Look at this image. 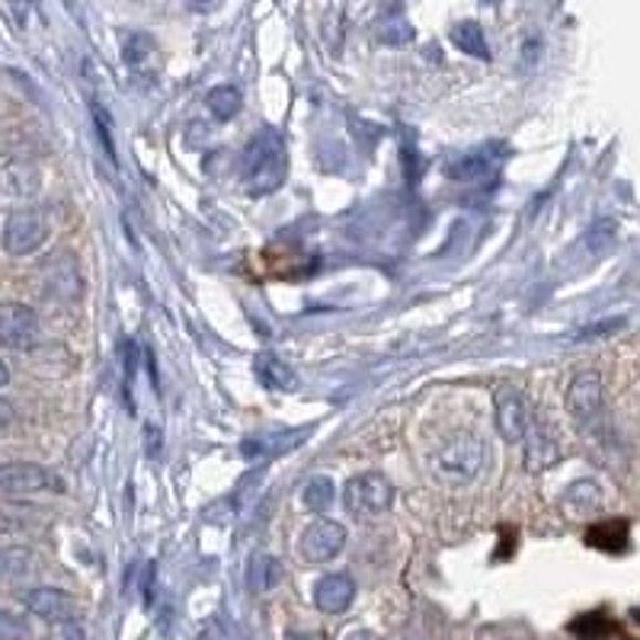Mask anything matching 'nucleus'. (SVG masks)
<instances>
[{
    "mask_svg": "<svg viewBox=\"0 0 640 640\" xmlns=\"http://www.w3.org/2000/svg\"><path fill=\"white\" fill-rule=\"evenodd\" d=\"M288 174L285 141L275 128H260L241 154V177L253 192H273Z\"/></svg>",
    "mask_w": 640,
    "mask_h": 640,
    "instance_id": "f257e3e1",
    "label": "nucleus"
},
{
    "mask_svg": "<svg viewBox=\"0 0 640 640\" xmlns=\"http://www.w3.org/2000/svg\"><path fill=\"white\" fill-rule=\"evenodd\" d=\"M484 458H487V445L478 432H455L449 442L436 449L432 474L449 487H464L481 474Z\"/></svg>",
    "mask_w": 640,
    "mask_h": 640,
    "instance_id": "f03ea898",
    "label": "nucleus"
},
{
    "mask_svg": "<svg viewBox=\"0 0 640 640\" xmlns=\"http://www.w3.org/2000/svg\"><path fill=\"white\" fill-rule=\"evenodd\" d=\"M343 506L353 518H378L395 506V484L381 471H366L346 481Z\"/></svg>",
    "mask_w": 640,
    "mask_h": 640,
    "instance_id": "7ed1b4c3",
    "label": "nucleus"
},
{
    "mask_svg": "<svg viewBox=\"0 0 640 640\" xmlns=\"http://www.w3.org/2000/svg\"><path fill=\"white\" fill-rule=\"evenodd\" d=\"M0 493L7 496H32V493H64V478L52 468L32 461H7L0 464Z\"/></svg>",
    "mask_w": 640,
    "mask_h": 640,
    "instance_id": "20e7f679",
    "label": "nucleus"
},
{
    "mask_svg": "<svg viewBox=\"0 0 640 640\" xmlns=\"http://www.w3.org/2000/svg\"><path fill=\"white\" fill-rule=\"evenodd\" d=\"M49 238V221L35 209H20L3 221V250L10 256H30Z\"/></svg>",
    "mask_w": 640,
    "mask_h": 640,
    "instance_id": "39448f33",
    "label": "nucleus"
},
{
    "mask_svg": "<svg viewBox=\"0 0 640 640\" xmlns=\"http://www.w3.org/2000/svg\"><path fill=\"white\" fill-rule=\"evenodd\" d=\"M496 429L506 442H522L525 432L532 427V407L528 397L522 395L513 385H500L496 388Z\"/></svg>",
    "mask_w": 640,
    "mask_h": 640,
    "instance_id": "423d86ee",
    "label": "nucleus"
},
{
    "mask_svg": "<svg viewBox=\"0 0 640 640\" xmlns=\"http://www.w3.org/2000/svg\"><path fill=\"white\" fill-rule=\"evenodd\" d=\"M39 343V314L20 302H0V346L30 349Z\"/></svg>",
    "mask_w": 640,
    "mask_h": 640,
    "instance_id": "0eeeda50",
    "label": "nucleus"
},
{
    "mask_svg": "<svg viewBox=\"0 0 640 640\" xmlns=\"http://www.w3.org/2000/svg\"><path fill=\"white\" fill-rule=\"evenodd\" d=\"M343 548H346V528L339 522H331V518H314L302 532V542H298V550H302L307 564H327Z\"/></svg>",
    "mask_w": 640,
    "mask_h": 640,
    "instance_id": "6e6552de",
    "label": "nucleus"
},
{
    "mask_svg": "<svg viewBox=\"0 0 640 640\" xmlns=\"http://www.w3.org/2000/svg\"><path fill=\"white\" fill-rule=\"evenodd\" d=\"M20 602H23L35 618L52 621V625H67V621H74V615H77V602H74L64 589H59V586H32V589H27V592L20 596Z\"/></svg>",
    "mask_w": 640,
    "mask_h": 640,
    "instance_id": "1a4fd4ad",
    "label": "nucleus"
},
{
    "mask_svg": "<svg viewBox=\"0 0 640 640\" xmlns=\"http://www.w3.org/2000/svg\"><path fill=\"white\" fill-rule=\"evenodd\" d=\"M567 410L579 423L592 420L602 410V378H599V371H579L577 378L570 381Z\"/></svg>",
    "mask_w": 640,
    "mask_h": 640,
    "instance_id": "9d476101",
    "label": "nucleus"
},
{
    "mask_svg": "<svg viewBox=\"0 0 640 640\" xmlns=\"http://www.w3.org/2000/svg\"><path fill=\"white\" fill-rule=\"evenodd\" d=\"M356 599V583L349 574H327L314 586V606L324 615H343Z\"/></svg>",
    "mask_w": 640,
    "mask_h": 640,
    "instance_id": "9b49d317",
    "label": "nucleus"
},
{
    "mask_svg": "<svg viewBox=\"0 0 640 640\" xmlns=\"http://www.w3.org/2000/svg\"><path fill=\"white\" fill-rule=\"evenodd\" d=\"M525 468L535 474V471H545L557 461V439L550 436V429L545 423H535L525 432Z\"/></svg>",
    "mask_w": 640,
    "mask_h": 640,
    "instance_id": "f8f14e48",
    "label": "nucleus"
},
{
    "mask_svg": "<svg viewBox=\"0 0 640 640\" xmlns=\"http://www.w3.org/2000/svg\"><path fill=\"white\" fill-rule=\"evenodd\" d=\"M305 442V429L302 432H270V436H250L244 445H241V452H244L250 461H266V458L282 455V452H288V449H295V445H302Z\"/></svg>",
    "mask_w": 640,
    "mask_h": 640,
    "instance_id": "ddd939ff",
    "label": "nucleus"
},
{
    "mask_svg": "<svg viewBox=\"0 0 640 640\" xmlns=\"http://www.w3.org/2000/svg\"><path fill=\"white\" fill-rule=\"evenodd\" d=\"M42 186L39 170L27 164V160H13L7 167H0V192L3 196H13V199H27L35 189Z\"/></svg>",
    "mask_w": 640,
    "mask_h": 640,
    "instance_id": "4468645a",
    "label": "nucleus"
},
{
    "mask_svg": "<svg viewBox=\"0 0 640 640\" xmlns=\"http://www.w3.org/2000/svg\"><path fill=\"white\" fill-rule=\"evenodd\" d=\"M496 157H490L487 151H474L464 154L461 160H455L449 167V177L455 183H487L490 177H496Z\"/></svg>",
    "mask_w": 640,
    "mask_h": 640,
    "instance_id": "2eb2a0df",
    "label": "nucleus"
},
{
    "mask_svg": "<svg viewBox=\"0 0 640 640\" xmlns=\"http://www.w3.org/2000/svg\"><path fill=\"white\" fill-rule=\"evenodd\" d=\"M256 375H260V381L270 391H295L298 388V375L285 366L279 356H273V353H260L256 356Z\"/></svg>",
    "mask_w": 640,
    "mask_h": 640,
    "instance_id": "dca6fc26",
    "label": "nucleus"
},
{
    "mask_svg": "<svg viewBox=\"0 0 640 640\" xmlns=\"http://www.w3.org/2000/svg\"><path fill=\"white\" fill-rule=\"evenodd\" d=\"M279 579H282V567H279V560H275L273 554L260 550V554L250 557V564H246V586H250V592H273Z\"/></svg>",
    "mask_w": 640,
    "mask_h": 640,
    "instance_id": "f3484780",
    "label": "nucleus"
},
{
    "mask_svg": "<svg viewBox=\"0 0 640 640\" xmlns=\"http://www.w3.org/2000/svg\"><path fill=\"white\" fill-rule=\"evenodd\" d=\"M452 42H455L464 55H474V59H481V62H487L490 59L484 30H481L474 20H471V23H458L455 30H452Z\"/></svg>",
    "mask_w": 640,
    "mask_h": 640,
    "instance_id": "a211bd4d",
    "label": "nucleus"
},
{
    "mask_svg": "<svg viewBox=\"0 0 640 640\" xmlns=\"http://www.w3.org/2000/svg\"><path fill=\"white\" fill-rule=\"evenodd\" d=\"M32 550L20 548V545H7L0 548V579H20L32 570Z\"/></svg>",
    "mask_w": 640,
    "mask_h": 640,
    "instance_id": "6ab92c4d",
    "label": "nucleus"
},
{
    "mask_svg": "<svg viewBox=\"0 0 640 640\" xmlns=\"http://www.w3.org/2000/svg\"><path fill=\"white\" fill-rule=\"evenodd\" d=\"M589 545L602 550H625L628 545V525L625 522H602L596 528H589Z\"/></svg>",
    "mask_w": 640,
    "mask_h": 640,
    "instance_id": "aec40b11",
    "label": "nucleus"
},
{
    "mask_svg": "<svg viewBox=\"0 0 640 640\" xmlns=\"http://www.w3.org/2000/svg\"><path fill=\"white\" fill-rule=\"evenodd\" d=\"M336 487L334 481L327 478V474H317V478H311L302 490V500H305V506L311 513H324L331 503H334Z\"/></svg>",
    "mask_w": 640,
    "mask_h": 640,
    "instance_id": "412c9836",
    "label": "nucleus"
},
{
    "mask_svg": "<svg viewBox=\"0 0 640 640\" xmlns=\"http://www.w3.org/2000/svg\"><path fill=\"white\" fill-rule=\"evenodd\" d=\"M209 109H212L214 119H221V123H228V119H234L238 116V109H241V93L238 87H214L209 93Z\"/></svg>",
    "mask_w": 640,
    "mask_h": 640,
    "instance_id": "4be33fe9",
    "label": "nucleus"
},
{
    "mask_svg": "<svg viewBox=\"0 0 640 640\" xmlns=\"http://www.w3.org/2000/svg\"><path fill=\"white\" fill-rule=\"evenodd\" d=\"M564 503H567L570 510H577V513H592V510L599 506V487H596L592 481H579V484L567 490Z\"/></svg>",
    "mask_w": 640,
    "mask_h": 640,
    "instance_id": "5701e85b",
    "label": "nucleus"
},
{
    "mask_svg": "<svg viewBox=\"0 0 640 640\" xmlns=\"http://www.w3.org/2000/svg\"><path fill=\"white\" fill-rule=\"evenodd\" d=\"M32 634L30 621L17 611L0 606V640H27Z\"/></svg>",
    "mask_w": 640,
    "mask_h": 640,
    "instance_id": "b1692460",
    "label": "nucleus"
},
{
    "mask_svg": "<svg viewBox=\"0 0 640 640\" xmlns=\"http://www.w3.org/2000/svg\"><path fill=\"white\" fill-rule=\"evenodd\" d=\"M93 123H96V128H99V138H103V148H106V154H109V160H116V145H113V123L106 119V113L99 109V106H93Z\"/></svg>",
    "mask_w": 640,
    "mask_h": 640,
    "instance_id": "393cba45",
    "label": "nucleus"
},
{
    "mask_svg": "<svg viewBox=\"0 0 640 640\" xmlns=\"http://www.w3.org/2000/svg\"><path fill=\"white\" fill-rule=\"evenodd\" d=\"M625 321L621 317H615V321H606V324H596V327H586L583 334H579V339H589V336H602V334H609V331H618Z\"/></svg>",
    "mask_w": 640,
    "mask_h": 640,
    "instance_id": "a878e982",
    "label": "nucleus"
},
{
    "mask_svg": "<svg viewBox=\"0 0 640 640\" xmlns=\"http://www.w3.org/2000/svg\"><path fill=\"white\" fill-rule=\"evenodd\" d=\"M378 39L381 42H407V39H413V30L410 27H403V30H381Z\"/></svg>",
    "mask_w": 640,
    "mask_h": 640,
    "instance_id": "bb28decb",
    "label": "nucleus"
},
{
    "mask_svg": "<svg viewBox=\"0 0 640 640\" xmlns=\"http://www.w3.org/2000/svg\"><path fill=\"white\" fill-rule=\"evenodd\" d=\"M62 638L64 640H84V628H81L77 621H67V625H62Z\"/></svg>",
    "mask_w": 640,
    "mask_h": 640,
    "instance_id": "cd10ccee",
    "label": "nucleus"
},
{
    "mask_svg": "<svg viewBox=\"0 0 640 640\" xmlns=\"http://www.w3.org/2000/svg\"><path fill=\"white\" fill-rule=\"evenodd\" d=\"M288 640H327L321 631H292Z\"/></svg>",
    "mask_w": 640,
    "mask_h": 640,
    "instance_id": "c85d7f7f",
    "label": "nucleus"
},
{
    "mask_svg": "<svg viewBox=\"0 0 640 640\" xmlns=\"http://www.w3.org/2000/svg\"><path fill=\"white\" fill-rule=\"evenodd\" d=\"M10 420H13V407H10L7 400H0V429L7 427Z\"/></svg>",
    "mask_w": 640,
    "mask_h": 640,
    "instance_id": "c756f323",
    "label": "nucleus"
},
{
    "mask_svg": "<svg viewBox=\"0 0 640 640\" xmlns=\"http://www.w3.org/2000/svg\"><path fill=\"white\" fill-rule=\"evenodd\" d=\"M3 385H10V368L0 359V388H3Z\"/></svg>",
    "mask_w": 640,
    "mask_h": 640,
    "instance_id": "7c9ffc66",
    "label": "nucleus"
}]
</instances>
